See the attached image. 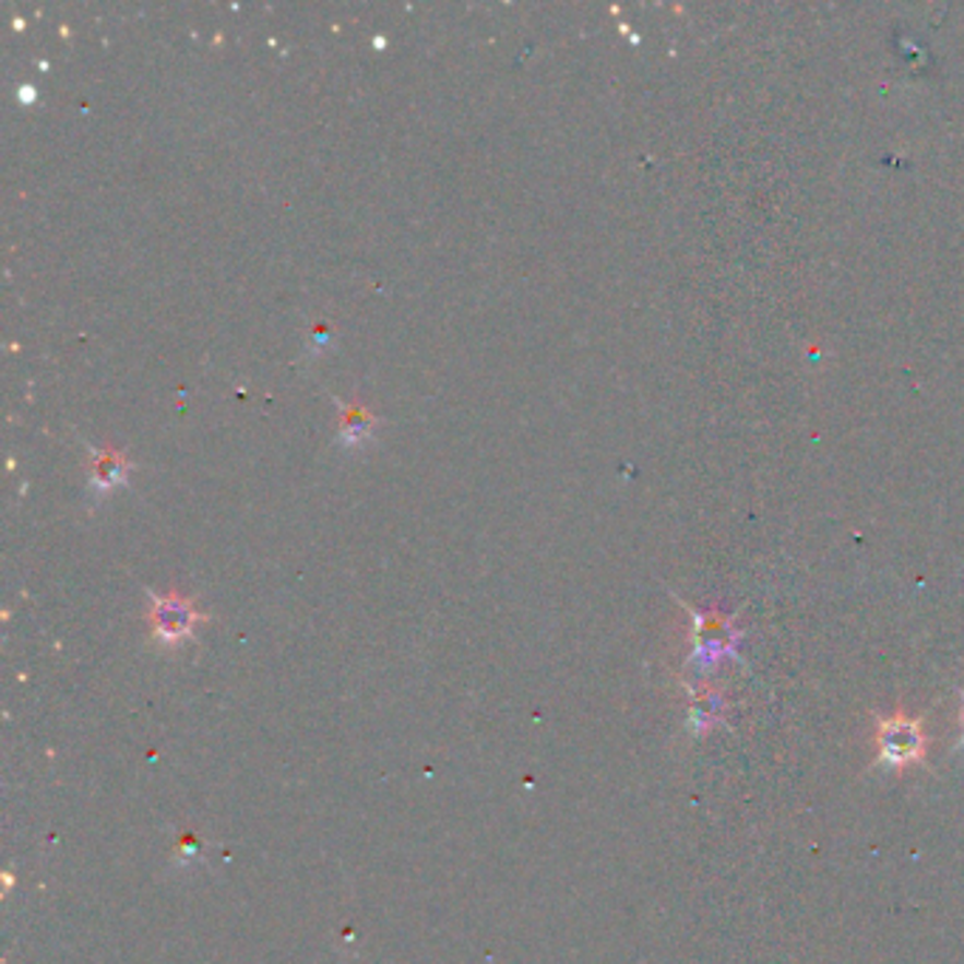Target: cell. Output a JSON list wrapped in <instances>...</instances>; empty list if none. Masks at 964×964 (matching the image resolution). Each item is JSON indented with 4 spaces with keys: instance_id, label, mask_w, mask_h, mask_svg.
Masks as SVG:
<instances>
[{
    "instance_id": "obj_4",
    "label": "cell",
    "mask_w": 964,
    "mask_h": 964,
    "mask_svg": "<svg viewBox=\"0 0 964 964\" xmlns=\"http://www.w3.org/2000/svg\"><path fill=\"white\" fill-rule=\"evenodd\" d=\"M373 428H377V419L368 414L366 407L340 402V441H343L345 448L366 444V439L373 433Z\"/></svg>"
},
{
    "instance_id": "obj_3",
    "label": "cell",
    "mask_w": 964,
    "mask_h": 964,
    "mask_svg": "<svg viewBox=\"0 0 964 964\" xmlns=\"http://www.w3.org/2000/svg\"><path fill=\"white\" fill-rule=\"evenodd\" d=\"M131 473V462L117 450H97L91 448V467H88V487L105 496L110 489L122 487Z\"/></svg>"
},
{
    "instance_id": "obj_5",
    "label": "cell",
    "mask_w": 964,
    "mask_h": 964,
    "mask_svg": "<svg viewBox=\"0 0 964 964\" xmlns=\"http://www.w3.org/2000/svg\"><path fill=\"white\" fill-rule=\"evenodd\" d=\"M718 716H722V699L718 693H704V697H697L693 707H690V722H693V730L704 733L710 724H716Z\"/></svg>"
},
{
    "instance_id": "obj_2",
    "label": "cell",
    "mask_w": 964,
    "mask_h": 964,
    "mask_svg": "<svg viewBox=\"0 0 964 964\" xmlns=\"http://www.w3.org/2000/svg\"><path fill=\"white\" fill-rule=\"evenodd\" d=\"M153 611H151V626L153 636L167 645H176V642H185L187 636L193 634V628L201 622V614L195 611L193 603L179 594H153Z\"/></svg>"
},
{
    "instance_id": "obj_1",
    "label": "cell",
    "mask_w": 964,
    "mask_h": 964,
    "mask_svg": "<svg viewBox=\"0 0 964 964\" xmlns=\"http://www.w3.org/2000/svg\"><path fill=\"white\" fill-rule=\"evenodd\" d=\"M877 750L880 758L877 764L889 770H905V766L923 764L928 752V736L919 718H911L905 713L882 716L877 722Z\"/></svg>"
},
{
    "instance_id": "obj_6",
    "label": "cell",
    "mask_w": 964,
    "mask_h": 964,
    "mask_svg": "<svg viewBox=\"0 0 964 964\" xmlns=\"http://www.w3.org/2000/svg\"><path fill=\"white\" fill-rule=\"evenodd\" d=\"M962 747H964V707H962Z\"/></svg>"
}]
</instances>
